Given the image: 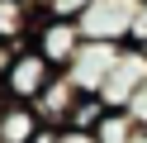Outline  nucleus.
<instances>
[{
	"mask_svg": "<svg viewBox=\"0 0 147 143\" xmlns=\"http://www.w3.org/2000/svg\"><path fill=\"white\" fill-rule=\"evenodd\" d=\"M76 100H81L76 81H71L67 72H57V76H52V81L38 91L33 110H38V119L48 124V129H67V124H71V110H76Z\"/></svg>",
	"mask_w": 147,
	"mask_h": 143,
	"instance_id": "6",
	"label": "nucleus"
},
{
	"mask_svg": "<svg viewBox=\"0 0 147 143\" xmlns=\"http://www.w3.org/2000/svg\"><path fill=\"white\" fill-rule=\"evenodd\" d=\"M57 133H62V129H48V124H43V129L33 133V143H57Z\"/></svg>",
	"mask_w": 147,
	"mask_h": 143,
	"instance_id": "16",
	"label": "nucleus"
},
{
	"mask_svg": "<svg viewBox=\"0 0 147 143\" xmlns=\"http://www.w3.org/2000/svg\"><path fill=\"white\" fill-rule=\"evenodd\" d=\"M29 43L38 48L52 67H67L71 57H76V48L86 43V34H81V19H71V14H43Z\"/></svg>",
	"mask_w": 147,
	"mask_h": 143,
	"instance_id": "4",
	"label": "nucleus"
},
{
	"mask_svg": "<svg viewBox=\"0 0 147 143\" xmlns=\"http://www.w3.org/2000/svg\"><path fill=\"white\" fill-rule=\"evenodd\" d=\"M138 24V0H90L81 10V34L105 38V43H133Z\"/></svg>",
	"mask_w": 147,
	"mask_h": 143,
	"instance_id": "2",
	"label": "nucleus"
},
{
	"mask_svg": "<svg viewBox=\"0 0 147 143\" xmlns=\"http://www.w3.org/2000/svg\"><path fill=\"white\" fill-rule=\"evenodd\" d=\"M128 143H147V124H138V133H133Z\"/></svg>",
	"mask_w": 147,
	"mask_h": 143,
	"instance_id": "17",
	"label": "nucleus"
},
{
	"mask_svg": "<svg viewBox=\"0 0 147 143\" xmlns=\"http://www.w3.org/2000/svg\"><path fill=\"white\" fill-rule=\"evenodd\" d=\"M19 48H24V43H0V81H5V72H10V62H14Z\"/></svg>",
	"mask_w": 147,
	"mask_h": 143,
	"instance_id": "14",
	"label": "nucleus"
},
{
	"mask_svg": "<svg viewBox=\"0 0 147 143\" xmlns=\"http://www.w3.org/2000/svg\"><path fill=\"white\" fill-rule=\"evenodd\" d=\"M142 48H147V43H142Z\"/></svg>",
	"mask_w": 147,
	"mask_h": 143,
	"instance_id": "18",
	"label": "nucleus"
},
{
	"mask_svg": "<svg viewBox=\"0 0 147 143\" xmlns=\"http://www.w3.org/2000/svg\"><path fill=\"white\" fill-rule=\"evenodd\" d=\"M57 143H95V133H86V129H62Z\"/></svg>",
	"mask_w": 147,
	"mask_h": 143,
	"instance_id": "15",
	"label": "nucleus"
},
{
	"mask_svg": "<svg viewBox=\"0 0 147 143\" xmlns=\"http://www.w3.org/2000/svg\"><path fill=\"white\" fill-rule=\"evenodd\" d=\"M43 14L33 0H0V43H29Z\"/></svg>",
	"mask_w": 147,
	"mask_h": 143,
	"instance_id": "8",
	"label": "nucleus"
},
{
	"mask_svg": "<svg viewBox=\"0 0 147 143\" xmlns=\"http://www.w3.org/2000/svg\"><path fill=\"white\" fill-rule=\"evenodd\" d=\"M133 43H147V0H138V24H133Z\"/></svg>",
	"mask_w": 147,
	"mask_h": 143,
	"instance_id": "13",
	"label": "nucleus"
},
{
	"mask_svg": "<svg viewBox=\"0 0 147 143\" xmlns=\"http://www.w3.org/2000/svg\"><path fill=\"white\" fill-rule=\"evenodd\" d=\"M119 53H123V43L86 38V43L76 48V57H71L62 72L76 81V91H81V95H100V91H105V81H109V72H114V62H119Z\"/></svg>",
	"mask_w": 147,
	"mask_h": 143,
	"instance_id": "1",
	"label": "nucleus"
},
{
	"mask_svg": "<svg viewBox=\"0 0 147 143\" xmlns=\"http://www.w3.org/2000/svg\"><path fill=\"white\" fill-rule=\"evenodd\" d=\"M105 110H109L105 95H81L76 110H71V124H67V129H86V133H95V124L105 119Z\"/></svg>",
	"mask_w": 147,
	"mask_h": 143,
	"instance_id": "10",
	"label": "nucleus"
},
{
	"mask_svg": "<svg viewBox=\"0 0 147 143\" xmlns=\"http://www.w3.org/2000/svg\"><path fill=\"white\" fill-rule=\"evenodd\" d=\"M38 10H48V14H71V19H81V10L90 5V0H33Z\"/></svg>",
	"mask_w": 147,
	"mask_h": 143,
	"instance_id": "11",
	"label": "nucleus"
},
{
	"mask_svg": "<svg viewBox=\"0 0 147 143\" xmlns=\"http://www.w3.org/2000/svg\"><path fill=\"white\" fill-rule=\"evenodd\" d=\"M133 133H138V119L128 110H119V105H109L105 119L95 124V143H128Z\"/></svg>",
	"mask_w": 147,
	"mask_h": 143,
	"instance_id": "9",
	"label": "nucleus"
},
{
	"mask_svg": "<svg viewBox=\"0 0 147 143\" xmlns=\"http://www.w3.org/2000/svg\"><path fill=\"white\" fill-rule=\"evenodd\" d=\"M38 129H43V119L29 100H14L0 91V143H33Z\"/></svg>",
	"mask_w": 147,
	"mask_h": 143,
	"instance_id": "7",
	"label": "nucleus"
},
{
	"mask_svg": "<svg viewBox=\"0 0 147 143\" xmlns=\"http://www.w3.org/2000/svg\"><path fill=\"white\" fill-rule=\"evenodd\" d=\"M142 81H147V48L142 43H123V53H119V62H114V72H109V81H105L100 95H105V105L123 110Z\"/></svg>",
	"mask_w": 147,
	"mask_h": 143,
	"instance_id": "5",
	"label": "nucleus"
},
{
	"mask_svg": "<svg viewBox=\"0 0 147 143\" xmlns=\"http://www.w3.org/2000/svg\"><path fill=\"white\" fill-rule=\"evenodd\" d=\"M123 110H128V114H133V119H138V124H147V81H142V86H138V91H133V100H128V105H123Z\"/></svg>",
	"mask_w": 147,
	"mask_h": 143,
	"instance_id": "12",
	"label": "nucleus"
},
{
	"mask_svg": "<svg viewBox=\"0 0 147 143\" xmlns=\"http://www.w3.org/2000/svg\"><path fill=\"white\" fill-rule=\"evenodd\" d=\"M57 72H62V67H52L33 43H24L19 53H14L10 72H5V81H0V91L14 95V100H29V105H33V100H38V91H43V86H48Z\"/></svg>",
	"mask_w": 147,
	"mask_h": 143,
	"instance_id": "3",
	"label": "nucleus"
}]
</instances>
